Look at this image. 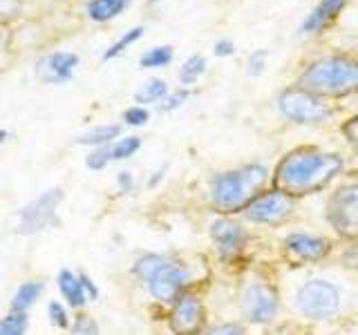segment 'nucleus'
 <instances>
[{
	"instance_id": "f257e3e1",
	"label": "nucleus",
	"mask_w": 358,
	"mask_h": 335,
	"mask_svg": "<svg viewBox=\"0 0 358 335\" xmlns=\"http://www.w3.org/2000/svg\"><path fill=\"white\" fill-rule=\"evenodd\" d=\"M345 172L341 152L322 150L318 145H298L289 150L271 170V186L285 190L298 201L324 193Z\"/></svg>"
},
{
	"instance_id": "f03ea898",
	"label": "nucleus",
	"mask_w": 358,
	"mask_h": 335,
	"mask_svg": "<svg viewBox=\"0 0 358 335\" xmlns=\"http://www.w3.org/2000/svg\"><path fill=\"white\" fill-rule=\"evenodd\" d=\"M268 186H271V170L262 163H246L213 174L208 199L217 215L238 217L251 204V199Z\"/></svg>"
},
{
	"instance_id": "7ed1b4c3",
	"label": "nucleus",
	"mask_w": 358,
	"mask_h": 335,
	"mask_svg": "<svg viewBox=\"0 0 358 335\" xmlns=\"http://www.w3.org/2000/svg\"><path fill=\"white\" fill-rule=\"evenodd\" d=\"M291 306L309 324H329L350 311V290L329 275H311L296 286Z\"/></svg>"
},
{
	"instance_id": "20e7f679",
	"label": "nucleus",
	"mask_w": 358,
	"mask_h": 335,
	"mask_svg": "<svg viewBox=\"0 0 358 335\" xmlns=\"http://www.w3.org/2000/svg\"><path fill=\"white\" fill-rule=\"evenodd\" d=\"M298 85L322 98H343L358 94V61L345 54L318 56L305 65Z\"/></svg>"
},
{
	"instance_id": "39448f33",
	"label": "nucleus",
	"mask_w": 358,
	"mask_h": 335,
	"mask_svg": "<svg viewBox=\"0 0 358 335\" xmlns=\"http://www.w3.org/2000/svg\"><path fill=\"white\" fill-rule=\"evenodd\" d=\"M134 275L148 288L152 299L162 304H173V299L184 293L190 282V271L184 262L173 255L150 253L143 255L134 264Z\"/></svg>"
},
{
	"instance_id": "423d86ee",
	"label": "nucleus",
	"mask_w": 358,
	"mask_h": 335,
	"mask_svg": "<svg viewBox=\"0 0 358 335\" xmlns=\"http://www.w3.org/2000/svg\"><path fill=\"white\" fill-rule=\"evenodd\" d=\"M238 306L246 327L271 329L278 324L280 313H282V293L273 279L255 275L242 282Z\"/></svg>"
},
{
	"instance_id": "0eeeda50",
	"label": "nucleus",
	"mask_w": 358,
	"mask_h": 335,
	"mask_svg": "<svg viewBox=\"0 0 358 335\" xmlns=\"http://www.w3.org/2000/svg\"><path fill=\"white\" fill-rule=\"evenodd\" d=\"M275 107L289 123L300 128H318L334 119V105L327 103V98L309 92L298 83L280 89Z\"/></svg>"
},
{
	"instance_id": "6e6552de",
	"label": "nucleus",
	"mask_w": 358,
	"mask_h": 335,
	"mask_svg": "<svg viewBox=\"0 0 358 335\" xmlns=\"http://www.w3.org/2000/svg\"><path fill=\"white\" fill-rule=\"evenodd\" d=\"M298 210V199L291 197L285 190L275 186L264 188L260 195L251 199V204L244 208L242 217L246 223L262 228H280L291 221Z\"/></svg>"
},
{
	"instance_id": "1a4fd4ad",
	"label": "nucleus",
	"mask_w": 358,
	"mask_h": 335,
	"mask_svg": "<svg viewBox=\"0 0 358 335\" xmlns=\"http://www.w3.org/2000/svg\"><path fill=\"white\" fill-rule=\"evenodd\" d=\"M324 219L341 241L358 239V179L338 186L327 197Z\"/></svg>"
},
{
	"instance_id": "9d476101",
	"label": "nucleus",
	"mask_w": 358,
	"mask_h": 335,
	"mask_svg": "<svg viewBox=\"0 0 358 335\" xmlns=\"http://www.w3.org/2000/svg\"><path fill=\"white\" fill-rule=\"evenodd\" d=\"M336 251L334 239L320 232L291 230L280 239V257L289 266H316L327 262Z\"/></svg>"
},
{
	"instance_id": "9b49d317",
	"label": "nucleus",
	"mask_w": 358,
	"mask_h": 335,
	"mask_svg": "<svg viewBox=\"0 0 358 335\" xmlns=\"http://www.w3.org/2000/svg\"><path fill=\"white\" fill-rule=\"evenodd\" d=\"M208 234H210L217 260L224 266L238 262L246 253V248H249V241H251V232L246 230L242 221H238L235 217H224V215H217L208 223Z\"/></svg>"
},
{
	"instance_id": "f8f14e48",
	"label": "nucleus",
	"mask_w": 358,
	"mask_h": 335,
	"mask_svg": "<svg viewBox=\"0 0 358 335\" xmlns=\"http://www.w3.org/2000/svg\"><path fill=\"white\" fill-rule=\"evenodd\" d=\"M168 329L173 335H201L206 331V304L195 290L179 293L168 311Z\"/></svg>"
},
{
	"instance_id": "ddd939ff",
	"label": "nucleus",
	"mask_w": 358,
	"mask_h": 335,
	"mask_svg": "<svg viewBox=\"0 0 358 335\" xmlns=\"http://www.w3.org/2000/svg\"><path fill=\"white\" fill-rule=\"evenodd\" d=\"M63 201V190L61 188H52L45 190L41 197L29 201L27 206H22L20 212L16 215V230L22 234H34L43 230L45 226L54 223V212L61 206Z\"/></svg>"
},
{
	"instance_id": "4468645a",
	"label": "nucleus",
	"mask_w": 358,
	"mask_h": 335,
	"mask_svg": "<svg viewBox=\"0 0 358 335\" xmlns=\"http://www.w3.org/2000/svg\"><path fill=\"white\" fill-rule=\"evenodd\" d=\"M76 65H78V56L74 52H54L38 61L36 74L43 83L56 85V83L70 81Z\"/></svg>"
},
{
	"instance_id": "2eb2a0df",
	"label": "nucleus",
	"mask_w": 358,
	"mask_h": 335,
	"mask_svg": "<svg viewBox=\"0 0 358 335\" xmlns=\"http://www.w3.org/2000/svg\"><path fill=\"white\" fill-rule=\"evenodd\" d=\"M347 3H350V0H320V3L305 16V20H302L300 34L302 36H318V34H322L341 16V11L345 9Z\"/></svg>"
},
{
	"instance_id": "dca6fc26",
	"label": "nucleus",
	"mask_w": 358,
	"mask_h": 335,
	"mask_svg": "<svg viewBox=\"0 0 358 335\" xmlns=\"http://www.w3.org/2000/svg\"><path fill=\"white\" fill-rule=\"evenodd\" d=\"M56 282H59L63 297L70 302L74 308L85 306L87 297H85V290H83V284H81V277L70 273V271H61L59 277H56Z\"/></svg>"
},
{
	"instance_id": "f3484780",
	"label": "nucleus",
	"mask_w": 358,
	"mask_h": 335,
	"mask_svg": "<svg viewBox=\"0 0 358 335\" xmlns=\"http://www.w3.org/2000/svg\"><path fill=\"white\" fill-rule=\"evenodd\" d=\"M128 3L130 0H90L87 16L94 22H108L112 18H117L128 7Z\"/></svg>"
},
{
	"instance_id": "a211bd4d",
	"label": "nucleus",
	"mask_w": 358,
	"mask_h": 335,
	"mask_svg": "<svg viewBox=\"0 0 358 335\" xmlns=\"http://www.w3.org/2000/svg\"><path fill=\"white\" fill-rule=\"evenodd\" d=\"M206 67H208V63H206L204 56H201V54H193L190 59L184 61L182 67H179V74H177L179 83H182L184 87L195 85L199 78L206 74Z\"/></svg>"
},
{
	"instance_id": "6ab92c4d",
	"label": "nucleus",
	"mask_w": 358,
	"mask_h": 335,
	"mask_svg": "<svg viewBox=\"0 0 358 335\" xmlns=\"http://www.w3.org/2000/svg\"><path fill=\"white\" fill-rule=\"evenodd\" d=\"M168 85L166 81H162V78H150V81H145L141 87H139V92L134 94V100L137 103H141V107L145 103H162V100L168 96Z\"/></svg>"
},
{
	"instance_id": "aec40b11",
	"label": "nucleus",
	"mask_w": 358,
	"mask_h": 335,
	"mask_svg": "<svg viewBox=\"0 0 358 335\" xmlns=\"http://www.w3.org/2000/svg\"><path fill=\"white\" fill-rule=\"evenodd\" d=\"M119 134H121V126H99V128H92L85 134H81V137H78V143L103 148V145L112 143V139H117Z\"/></svg>"
},
{
	"instance_id": "412c9836",
	"label": "nucleus",
	"mask_w": 358,
	"mask_h": 335,
	"mask_svg": "<svg viewBox=\"0 0 358 335\" xmlns=\"http://www.w3.org/2000/svg\"><path fill=\"white\" fill-rule=\"evenodd\" d=\"M173 47L171 45H157V47H150L148 52L141 54L139 59V65L143 70H157V67H166L173 63Z\"/></svg>"
},
{
	"instance_id": "4be33fe9",
	"label": "nucleus",
	"mask_w": 358,
	"mask_h": 335,
	"mask_svg": "<svg viewBox=\"0 0 358 335\" xmlns=\"http://www.w3.org/2000/svg\"><path fill=\"white\" fill-rule=\"evenodd\" d=\"M41 293H43V284L41 282H25L22 286H18L14 302H11V308H14V311H27L34 302L38 299Z\"/></svg>"
},
{
	"instance_id": "5701e85b",
	"label": "nucleus",
	"mask_w": 358,
	"mask_h": 335,
	"mask_svg": "<svg viewBox=\"0 0 358 335\" xmlns=\"http://www.w3.org/2000/svg\"><path fill=\"white\" fill-rule=\"evenodd\" d=\"M27 324L29 320L25 311H11L7 318L0 320V335H25Z\"/></svg>"
},
{
	"instance_id": "b1692460",
	"label": "nucleus",
	"mask_w": 358,
	"mask_h": 335,
	"mask_svg": "<svg viewBox=\"0 0 358 335\" xmlns=\"http://www.w3.org/2000/svg\"><path fill=\"white\" fill-rule=\"evenodd\" d=\"M141 148V139L139 137H123L110 145V159L112 161H123L130 159L134 152H139Z\"/></svg>"
},
{
	"instance_id": "393cba45",
	"label": "nucleus",
	"mask_w": 358,
	"mask_h": 335,
	"mask_svg": "<svg viewBox=\"0 0 358 335\" xmlns=\"http://www.w3.org/2000/svg\"><path fill=\"white\" fill-rule=\"evenodd\" d=\"M143 36V27H132V29H128L123 36L117 40V43H112L110 47L106 50V54H103V59L106 61H110V59H117V56H121L123 52H126L130 45H134L139 38Z\"/></svg>"
},
{
	"instance_id": "a878e982",
	"label": "nucleus",
	"mask_w": 358,
	"mask_h": 335,
	"mask_svg": "<svg viewBox=\"0 0 358 335\" xmlns=\"http://www.w3.org/2000/svg\"><path fill=\"white\" fill-rule=\"evenodd\" d=\"M338 262L341 266L345 268L347 273H352L358 277V239L356 241H347L343 248H341V255H338Z\"/></svg>"
},
{
	"instance_id": "bb28decb",
	"label": "nucleus",
	"mask_w": 358,
	"mask_h": 335,
	"mask_svg": "<svg viewBox=\"0 0 358 335\" xmlns=\"http://www.w3.org/2000/svg\"><path fill=\"white\" fill-rule=\"evenodd\" d=\"M201 335H251V333L244 322H220L213 324V327H206V331Z\"/></svg>"
},
{
	"instance_id": "cd10ccee",
	"label": "nucleus",
	"mask_w": 358,
	"mask_h": 335,
	"mask_svg": "<svg viewBox=\"0 0 358 335\" xmlns=\"http://www.w3.org/2000/svg\"><path fill=\"white\" fill-rule=\"evenodd\" d=\"M188 96H190V92L186 87H179V89H175V92H168V96L159 103V110L162 112H173L177 107H182L188 100Z\"/></svg>"
},
{
	"instance_id": "c85d7f7f",
	"label": "nucleus",
	"mask_w": 358,
	"mask_h": 335,
	"mask_svg": "<svg viewBox=\"0 0 358 335\" xmlns=\"http://www.w3.org/2000/svg\"><path fill=\"white\" fill-rule=\"evenodd\" d=\"M266 61H268V52L266 50H255L249 54V59H246V72L251 76H260L266 67Z\"/></svg>"
},
{
	"instance_id": "c756f323",
	"label": "nucleus",
	"mask_w": 358,
	"mask_h": 335,
	"mask_svg": "<svg viewBox=\"0 0 358 335\" xmlns=\"http://www.w3.org/2000/svg\"><path fill=\"white\" fill-rule=\"evenodd\" d=\"M148 119H150V112L145 110V107H141V105L128 107L126 112H123V121H126L128 126H132V128L145 126V123H148Z\"/></svg>"
},
{
	"instance_id": "7c9ffc66",
	"label": "nucleus",
	"mask_w": 358,
	"mask_h": 335,
	"mask_svg": "<svg viewBox=\"0 0 358 335\" xmlns=\"http://www.w3.org/2000/svg\"><path fill=\"white\" fill-rule=\"evenodd\" d=\"M110 161L112 159H110V148H108V145H103V148H94L92 152L87 154V159H85L87 168H92V170H101V168H106Z\"/></svg>"
},
{
	"instance_id": "2f4dec72",
	"label": "nucleus",
	"mask_w": 358,
	"mask_h": 335,
	"mask_svg": "<svg viewBox=\"0 0 358 335\" xmlns=\"http://www.w3.org/2000/svg\"><path fill=\"white\" fill-rule=\"evenodd\" d=\"M96 333H99V327L90 315H78L70 331V335H96Z\"/></svg>"
},
{
	"instance_id": "473e14b6",
	"label": "nucleus",
	"mask_w": 358,
	"mask_h": 335,
	"mask_svg": "<svg viewBox=\"0 0 358 335\" xmlns=\"http://www.w3.org/2000/svg\"><path fill=\"white\" fill-rule=\"evenodd\" d=\"M341 134L354 145V148H358V114L350 117V119L343 123V126H341Z\"/></svg>"
},
{
	"instance_id": "72a5a7b5",
	"label": "nucleus",
	"mask_w": 358,
	"mask_h": 335,
	"mask_svg": "<svg viewBox=\"0 0 358 335\" xmlns=\"http://www.w3.org/2000/svg\"><path fill=\"white\" fill-rule=\"evenodd\" d=\"M48 313H50V322L54 324V327L65 329L67 324H70V320H67V313H65L63 304H59V302H52L50 308H48Z\"/></svg>"
},
{
	"instance_id": "f704fd0d",
	"label": "nucleus",
	"mask_w": 358,
	"mask_h": 335,
	"mask_svg": "<svg viewBox=\"0 0 358 335\" xmlns=\"http://www.w3.org/2000/svg\"><path fill=\"white\" fill-rule=\"evenodd\" d=\"M22 3L20 0H0V20L5 18H14L20 14Z\"/></svg>"
},
{
	"instance_id": "c9c22d12",
	"label": "nucleus",
	"mask_w": 358,
	"mask_h": 335,
	"mask_svg": "<svg viewBox=\"0 0 358 335\" xmlns=\"http://www.w3.org/2000/svg\"><path fill=\"white\" fill-rule=\"evenodd\" d=\"M213 54H215L217 59H229V56L235 54V45H233V40H229V38L217 40V43H215V47H213Z\"/></svg>"
},
{
	"instance_id": "e433bc0d",
	"label": "nucleus",
	"mask_w": 358,
	"mask_h": 335,
	"mask_svg": "<svg viewBox=\"0 0 358 335\" xmlns=\"http://www.w3.org/2000/svg\"><path fill=\"white\" fill-rule=\"evenodd\" d=\"M117 184L121 188V193H132V188H134V177H132V172L121 170L117 174Z\"/></svg>"
},
{
	"instance_id": "4c0bfd02",
	"label": "nucleus",
	"mask_w": 358,
	"mask_h": 335,
	"mask_svg": "<svg viewBox=\"0 0 358 335\" xmlns=\"http://www.w3.org/2000/svg\"><path fill=\"white\" fill-rule=\"evenodd\" d=\"M78 277H81V284H83V290H85L87 302H90V299H96V295H99V293H96V286H94L92 282H90V277H87V275H83V273L78 275Z\"/></svg>"
},
{
	"instance_id": "58836bf2",
	"label": "nucleus",
	"mask_w": 358,
	"mask_h": 335,
	"mask_svg": "<svg viewBox=\"0 0 358 335\" xmlns=\"http://www.w3.org/2000/svg\"><path fill=\"white\" fill-rule=\"evenodd\" d=\"M166 172H168V165L164 163V165L159 168V170H155V172H152V177L148 179V188H157V186H159V184L164 181Z\"/></svg>"
},
{
	"instance_id": "ea45409f",
	"label": "nucleus",
	"mask_w": 358,
	"mask_h": 335,
	"mask_svg": "<svg viewBox=\"0 0 358 335\" xmlns=\"http://www.w3.org/2000/svg\"><path fill=\"white\" fill-rule=\"evenodd\" d=\"M273 335H307L305 331H302V329H296V327H289V324H287V327H280Z\"/></svg>"
},
{
	"instance_id": "a19ab883",
	"label": "nucleus",
	"mask_w": 358,
	"mask_h": 335,
	"mask_svg": "<svg viewBox=\"0 0 358 335\" xmlns=\"http://www.w3.org/2000/svg\"><path fill=\"white\" fill-rule=\"evenodd\" d=\"M7 137H9L7 130H0V143H5V141H7Z\"/></svg>"
},
{
	"instance_id": "79ce46f5",
	"label": "nucleus",
	"mask_w": 358,
	"mask_h": 335,
	"mask_svg": "<svg viewBox=\"0 0 358 335\" xmlns=\"http://www.w3.org/2000/svg\"><path fill=\"white\" fill-rule=\"evenodd\" d=\"M0 45H3V31H0Z\"/></svg>"
}]
</instances>
